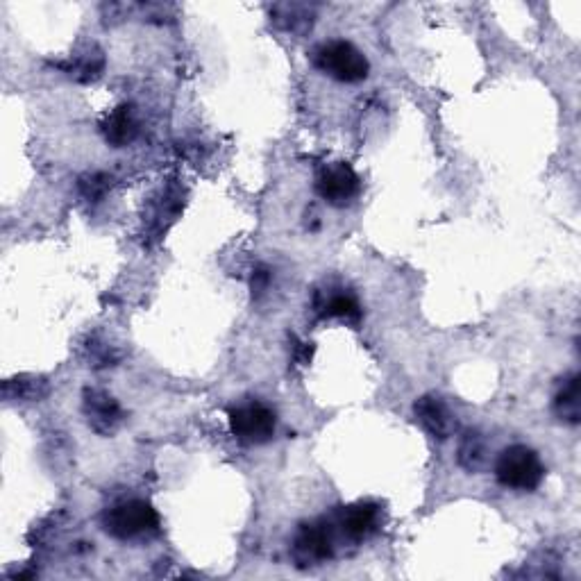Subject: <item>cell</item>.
Returning a JSON list of instances; mask_svg holds the SVG:
<instances>
[{
  "label": "cell",
  "mask_w": 581,
  "mask_h": 581,
  "mask_svg": "<svg viewBox=\"0 0 581 581\" xmlns=\"http://www.w3.org/2000/svg\"><path fill=\"white\" fill-rule=\"evenodd\" d=\"M495 477L504 488L532 493L545 479V466L538 454L527 445H509L495 461Z\"/></svg>",
  "instance_id": "obj_1"
},
{
  "label": "cell",
  "mask_w": 581,
  "mask_h": 581,
  "mask_svg": "<svg viewBox=\"0 0 581 581\" xmlns=\"http://www.w3.org/2000/svg\"><path fill=\"white\" fill-rule=\"evenodd\" d=\"M311 60H314L316 69H321L323 73L330 75V78L345 84L366 80L370 73L366 55L361 53L357 46H352L350 41L343 39L323 41V44L316 46L314 53H311Z\"/></svg>",
  "instance_id": "obj_2"
},
{
  "label": "cell",
  "mask_w": 581,
  "mask_h": 581,
  "mask_svg": "<svg viewBox=\"0 0 581 581\" xmlns=\"http://www.w3.org/2000/svg\"><path fill=\"white\" fill-rule=\"evenodd\" d=\"M103 529L116 541H134V538L155 534L159 516L153 504L146 500H123L103 513Z\"/></svg>",
  "instance_id": "obj_3"
},
{
  "label": "cell",
  "mask_w": 581,
  "mask_h": 581,
  "mask_svg": "<svg viewBox=\"0 0 581 581\" xmlns=\"http://www.w3.org/2000/svg\"><path fill=\"white\" fill-rule=\"evenodd\" d=\"M277 416L268 404L246 400L230 409V432L234 439L246 445L268 443L275 436Z\"/></svg>",
  "instance_id": "obj_4"
},
{
  "label": "cell",
  "mask_w": 581,
  "mask_h": 581,
  "mask_svg": "<svg viewBox=\"0 0 581 581\" xmlns=\"http://www.w3.org/2000/svg\"><path fill=\"white\" fill-rule=\"evenodd\" d=\"M316 191L327 205L345 207L352 205L361 191V180L355 168L345 162L323 164L316 173Z\"/></svg>",
  "instance_id": "obj_5"
},
{
  "label": "cell",
  "mask_w": 581,
  "mask_h": 581,
  "mask_svg": "<svg viewBox=\"0 0 581 581\" xmlns=\"http://www.w3.org/2000/svg\"><path fill=\"white\" fill-rule=\"evenodd\" d=\"M334 554V527L330 520H314L300 525L293 541V557L300 568L318 566Z\"/></svg>",
  "instance_id": "obj_6"
},
{
  "label": "cell",
  "mask_w": 581,
  "mask_h": 581,
  "mask_svg": "<svg viewBox=\"0 0 581 581\" xmlns=\"http://www.w3.org/2000/svg\"><path fill=\"white\" fill-rule=\"evenodd\" d=\"M84 416H87L89 425L98 434H114L119 429L123 420V411L119 407L112 395L98 389H87L84 391V402H82Z\"/></svg>",
  "instance_id": "obj_7"
},
{
  "label": "cell",
  "mask_w": 581,
  "mask_h": 581,
  "mask_svg": "<svg viewBox=\"0 0 581 581\" xmlns=\"http://www.w3.org/2000/svg\"><path fill=\"white\" fill-rule=\"evenodd\" d=\"M414 414L418 418V423L423 425L434 439L445 441L457 432V418L450 411L448 404H445L439 395H423L414 404Z\"/></svg>",
  "instance_id": "obj_8"
},
{
  "label": "cell",
  "mask_w": 581,
  "mask_h": 581,
  "mask_svg": "<svg viewBox=\"0 0 581 581\" xmlns=\"http://www.w3.org/2000/svg\"><path fill=\"white\" fill-rule=\"evenodd\" d=\"M382 525V507L375 502H359L352 507L343 509L336 527L341 529V534L350 541H364L370 534L377 532V527Z\"/></svg>",
  "instance_id": "obj_9"
},
{
  "label": "cell",
  "mask_w": 581,
  "mask_h": 581,
  "mask_svg": "<svg viewBox=\"0 0 581 581\" xmlns=\"http://www.w3.org/2000/svg\"><path fill=\"white\" fill-rule=\"evenodd\" d=\"M139 123L132 105H119L103 123V137L114 148H123L137 139Z\"/></svg>",
  "instance_id": "obj_10"
},
{
  "label": "cell",
  "mask_w": 581,
  "mask_h": 581,
  "mask_svg": "<svg viewBox=\"0 0 581 581\" xmlns=\"http://www.w3.org/2000/svg\"><path fill=\"white\" fill-rule=\"evenodd\" d=\"M554 416L568 425H577L581 420V377L570 375L552 402Z\"/></svg>",
  "instance_id": "obj_11"
},
{
  "label": "cell",
  "mask_w": 581,
  "mask_h": 581,
  "mask_svg": "<svg viewBox=\"0 0 581 581\" xmlns=\"http://www.w3.org/2000/svg\"><path fill=\"white\" fill-rule=\"evenodd\" d=\"M459 466L468 473H479L486 468L488 463V443L484 434L479 432H466L459 443Z\"/></svg>",
  "instance_id": "obj_12"
},
{
  "label": "cell",
  "mask_w": 581,
  "mask_h": 581,
  "mask_svg": "<svg viewBox=\"0 0 581 581\" xmlns=\"http://www.w3.org/2000/svg\"><path fill=\"white\" fill-rule=\"evenodd\" d=\"M316 307H318V311H321V316H325V318L336 316V318H352V321H357V318L361 316L357 298L348 291H336L325 298L321 296V293H318Z\"/></svg>",
  "instance_id": "obj_13"
},
{
  "label": "cell",
  "mask_w": 581,
  "mask_h": 581,
  "mask_svg": "<svg viewBox=\"0 0 581 581\" xmlns=\"http://www.w3.org/2000/svg\"><path fill=\"white\" fill-rule=\"evenodd\" d=\"M271 16L282 30L289 32H305L314 23V12L307 5H277Z\"/></svg>",
  "instance_id": "obj_14"
},
{
  "label": "cell",
  "mask_w": 581,
  "mask_h": 581,
  "mask_svg": "<svg viewBox=\"0 0 581 581\" xmlns=\"http://www.w3.org/2000/svg\"><path fill=\"white\" fill-rule=\"evenodd\" d=\"M78 189L82 193V198H87L89 202H98L105 198V193L112 189V178L107 173H87L82 175L78 182Z\"/></svg>",
  "instance_id": "obj_15"
},
{
  "label": "cell",
  "mask_w": 581,
  "mask_h": 581,
  "mask_svg": "<svg viewBox=\"0 0 581 581\" xmlns=\"http://www.w3.org/2000/svg\"><path fill=\"white\" fill-rule=\"evenodd\" d=\"M5 389H16L12 398L19 400H37L41 395H46L48 386L44 380H35V377H21V380H12Z\"/></svg>",
  "instance_id": "obj_16"
},
{
  "label": "cell",
  "mask_w": 581,
  "mask_h": 581,
  "mask_svg": "<svg viewBox=\"0 0 581 581\" xmlns=\"http://www.w3.org/2000/svg\"><path fill=\"white\" fill-rule=\"evenodd\" d=\"M103 64L105 62H103V57H100V55H89V57H84V60H80L78 64H73L69 71L78 75L80 80L87 82V80H96L98 78L100 71H103Z\"/></svg>",
  "instance_id": "obj_17"
},
{
  "label": "cell",
  "mask_w": 581,
  "mask_h": 581,
  "mask_svg": "<svg viewBox=\"0 0 581 581\" xmlns=\"http://www.w3.org/2000/svg\"><path fill=\"white\" fill-rule=\"evenodd\" d=\"M271 280H273V275H271V268H268V266L259 264V266L252 268V277H250L252 298L259 300L261 296H266L268 286H271Z\"/></svg>",
  "instance_id": "obj_18"
}]
</instances>
